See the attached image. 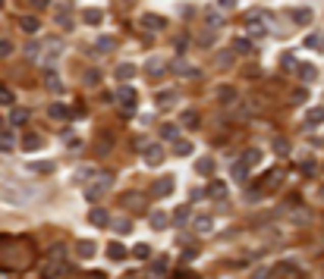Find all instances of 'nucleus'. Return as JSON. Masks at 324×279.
Returning a JSON list of instances; mask_svg holds the SVG:
<instances>
[{"label":"nucleus","instance_id":"28","mask_svg":"<svg viewBox=\"0 0 324 279\" xmlns=\"http://www.w3.org/2000/svg\"><path fill=\"white\" fill-rule=\"evenodd\" d=\"M167 226V213L164 210H154L151 213V229H164Z\"/></svg>","mask_w":324,"mask_h":279},{"label":"nucleus","instance_id":"33","mask_svg":"<svg viewBox=\"0 0 324 279\" xmlns=\"http://www.w3.org/2000/svg\"><path fill=\"white\" fill-rule=\"evenodd\" d=\"M16 147V138L10 132H0V151H13Z\"/></svg>","mask_w":324,"mask_h":279},{"label":"nucleus","instance_id":"6","mask_svg":"<svg viewBox=\"0 0 324 279\" xmlns=\"http://www.w3.org/2000/svg\"><path fill=\"white\" fill-rule=\"evenodd\" d=\"M246 32H249V35H267V25H264V19H261L258 13L246 16Z\"/></svg>","mask_w":324,"mask_h":279},{"label":"nucleus","instance_id":"18","mask_svg":"<svg viewBox=\"0 0 324 279\" xmlns=\"http://www.w3.org/2000/svg\"><path fill=\"white\" fill-rule=\"evenodd\" d=\"M19 25H22V32H38L41 28V19H38V16H22Z\"/></svg>","mask_w":324,"mask_h":279},{"label":"nucleus","instance_id":"34","mask_svg":"<svg viewBox=\"0 0 324 279\" xmlns=\"http://www.w3.org/2000/svg\"><path fill=\"white\" fill-rule=\"evenodd\" d=\"M233 60H236V53H233V50H218V63L221 66H233Z\"/></svg>","mask_w":324,"mask_h":279},{"label":"nucleus","instance_id":"14","mask_svg":"<svg viewBox=\"0 0 324 279\" xmlns=\"http://www.w3.org/2000/svg\"><path fill=\"white\" fill-rule=\"evenodd\" d=\"M44 85L50 88V91H63V82H60V76H57V72H53V69H44Z\"/></svg>","mask_w":324,"mask_h":279},{"label":"nucleus","instance_id":"17","mask_svg":"<svg viewBox=\"0 0 324 279\" xmlns=\"http://www.w3.org/2000/svg\"><path fill=\"white\" fill-rule=\"evenodd\" d=\"M132 76H136V66H132V63H120V66H117V79H120V82H129Z\"/></svg>","mask_w":324,"mask_h":279},{"label":"nucleus","instance_id":"10","mask_svg":"<svg viewBox=\"0 0 324 279\" xmlns=\"http://www.w3.org/2000/svg\"><path fill=\"white\" fill-rule=\"evenodd\" d=\"M107 216H111V213H107L104 207H92V213H88V220H92V223H95L98 229H104V226H111V220H107Z\"/></svg>","mask_w":324,"mask_h":279},{"label":"nucleus","instance_id":"57","mask_svg":"<svg viewBox=\"0 0 324 279\" xmlns=\"http://www.w3.org/2000/svg\"><path fill=\"white\" fill-rule=\"evenodd\" d=\"M50 0H32V7H47Z\"/></svg>","mask_w":324,"mask_h":279},{"label":"nucleus","instance_id":"41","mask_svg":"<svg viewBox=\"0 0 324 279\" xmlns=\"http://www.w3.org/2000/svg\"><path fill=\"white\" fill-rule=\"evenodd\" d=\"M32 170L35 173H53V163L50 160H41V163H32Z\"/></svg>","mask_w":324,"mask_h":279},{"label":"nucleus","instance_id":"21","mask_svg":"<svg viewBox=\"0 0 324 279\" xmlns=\"http://www.w3.org/2000/svg\"><path fill=\"white\" fill-rule=\"evenodd\" d=\"M246 166H255L258 160H261V151H258V147H249V151H242V157H239Z\"/></svg>","mask_w":324,"mask_h":279},{"label":"nucleus","instance_id":"44","mask_svg":"<svg viewBox=\"0 0 324 279\" xmlns=\"http://www.w3.org/2000/svg\"><path fill=\"white\" fill-rule=\"evenodd\" d=\"M271 273H274L271 267H258L255 273H252V279H271Z\"/></svg>","mask_w":324,"mask_h":279},{"label":"nucleus","instance_id":"27","mask_svg":"<svg viewBox=\"0 0 324 279\" xmlns=\"http://www.w3.org/2000/svg\"><path fill=\"white\" fill-rule=\"evenodd\" d=\"M173 69L179 72V76H186V79H199V69H195V66H186V63H176Z\"/></svg>","mask_w":324,"mask_h":279},{"label":"nucleus","instance_id":"36","mask_svg":"<svg viewBox=\"0 0 324 279\" xmlns=\"http://www.w3.org/2000/svg\"><path fill=\"white\" fill-rule=\"evenodd\" d=\"M176 132H179V129H176L173 122H164V126H160V138H164V141H167V138H176Z\"/></svg>","mask_w":324,"mask_h":279},{"label":"nucleus","instance_id":"8","mask_svg":"<svg viewBox=\"0 0 324 279\" xmlns=\"http://www.w3.org/2000/svg\"><path fill=\"white\" fill-rule=\"evenodd\" d=\"M170 192H173V179H170V176H167V179H157V182L151 185V195H154V198H167Z\"/></svg>","mask_w":324,"mask_h":279},{"label":"nucleus","instance_id":"3","mask_svg":"<svg viewBox=\"0 0 324 279\" xmlns=\"http://www.w3.org/2000/svg\"><path fill=\"white\" fill-rule=\"evenodd\" d=\"M117 104L126 110V113H132V110H136V104H139L136 88H129V85H120V88H117Z\"/></svg>","mask_w":324,"mask_h":279},{"label":"nucleus","instance_id":"56","mask_svg":"<svg viewBox=\"0 0 324 279\" xmlns=\"http://www.w3.org/2000/svg\"><path fill=\"white\" fill-rule=\"evenodd\" d=\"M205 198V189H192V201H202Z\"/></svg>","mask_w":324,"mask_h":279},{"label":"nucleus","instance_id":"13","mask_svg":"<svg viewBox=\"0 0 324 279\" xmlns=\"http://www.w3.org/2000/svg\"><path fill=\"white\" fill-rule=\"evenodd\" d=\"M47 113H50V119L63 122V119H69V107H66V104H50V107H47Z\"/></svg>","mask_w":324,"mask_h":279},{"label":"nucleus","instance_id":"32","mask_svg":"<svg viewBox=\"0 0 324 279\" xmlns=\"http://www.w3.org/2000/svg\"><path fill=\"white\" fill-rule=\"evenodd\" d=\"M107 50H114V38H98V44H95V53H107Z\"/></svg>","mask_w":324,"mask_h":279},{"label":"nucleus","instance_id":"22","mask_svg":"<svg viewBox=\"0 0 324 279\" xmlns=\"http://www.w3.org/2000/svg\"><path fill=\"white\" fill-rule=\"evenodd\" d=\"M192 226H195V232H211V229H214V220H211V216H195Z\"/></svg>","mask_w":324,"mask_h":279},{"label":"nucleus","instance_id":"7","mask_svg":"<svg viewBox=\"0 0 324 279\" xmlns=\"http://www.w3.org/2000/svg\"><path fill=\"white\" fill-rule=\"evenodd\" d=\"M280 182H283V170H271V173H267V176L258 182V189H261V192H264V189L271 192V189H277Z\"/></svg>","mask_w":324,"mask_h":279},{"label":"nucleus","instance_id":"54","mask_svg":"<svg viewBox=\"0 0 324 279\" xmlns=\"http://www.w3.org/2000/svg\"><path fill=\"white\" fill-rule=\"evenodd\" d=\"M63 141H66V144H69V147H79V144H82V141H79V138H76V135H66V138H63Z\"/></svg>","mask_w":324,"mask_h":279},{"label":"nucleus","instance_id":"49","mask_svg":"<svg viewBox=\"0 0 324 279\" xmlns=\"http://www.w3.org/2000/svg\"><path fill=\"white\" fill-rule=\"evenodd\" d=\"M274 151H277V154H290V144H286L283 138H277V141H274Z\"/></svg>","mask_w":324,"mask_h":279},{"label":"nucleus","instance_id":"58","mask_svg":"<svg viewBox=\"0 0 324 279\" xmlns=\"http://www.w3.org/2000/svg\"><path fill=\"white\" fill-rule=\"evenodd\" d=\"M173 279H195V276H192V273H176Z\"/></svg>","mask_w":324,"mask_h":279},{"label":"nucleus","instance_id":"50","mask_svg":"<svg viewBox=\"0 0 324 279\" xmlns=\"http://www.w3.org/2000/svg\"><path fill=\"white\" fill-rule=\"evenodd\" d=\"M305 47H321V35H309V38H305Z\"/></svg>","mask_w":324,"mask_h":279},{"label":"nucleus","instance_id":"47","mask_svg":"<svg viewBox=\"0 0 324 279\" xmlns=\"http://www.w3.org/2000/svg\"><path fill=\"white\" fill-rule=\"evenodd\" d=\"M176 154H179V157L192 154V144H189V141H179V144H176Z\"/></svg>","mask_w":324,"mask_h":279},{"label":"nucleus","instance_id":"46","mask_svg":"<svg viewBox=\"0 0 324 279\" xmlns=\"http://www.w3.org/2000/svg\"><path fill=\"white\" fill-rule=\"evenodd\" d=\"M10 53H13V41L0 38V57H10Z\"/></svg>","mask_w":324,"mask_h":279},{"label":"nucleus","instance_id":"30","mask_svg":"<svg viewBox=\"0 0 324 279\" xmlns=\"http://www.w3.org/2000/svg\"><path fill=\"white\" fill-rule=\"evenodd\" d=\"M233 53H252V41L249 38H236L233 41Z\"/></svg>","mask_w":324,"mask_h":279},{"label":"nucleus","instance_id":"19","mask_svg":"<svg viewBox=\"0 0 324 279\" xmlns=\"http://www.w3.org/2000/svg\"><path fill=\"white\" fill-rule=\"evenodd\" d=\"M76 251H79V257H95L98 254V248H95V241H79V245H76Z\"/></svg>","mask_w":324,"mask_h":279},{"label":"nucleus","instance_id":"4","mask_svg":"<svg viewBox=\"0 0 324 279\" xmlns=\"http://www.w3.org/2000/svg\"><path fill=\"white\" fill-rule=\"evenodd\" d=\"M142 157H145L148 166H157L160 160H164V147H160V144H145V147H142Z\"/></svg>","mask_w":324,"mask_h":279},{"label":"nucleus","instance_id":"48","mask_svg":"<svg viewBox=\"0 0 324 279\" xmlns=\"http://www.w3.org/2000/svg\"><path fill=\"white\" fill-rule=\"evenodd\" d=\"M16 98H13V91H7L4 85H0V104H13Z\"/></svg>","mask_w":324,"mask_h":279},{"label":"nucleus","instance_id":"37","mask_svg":"<svg viewBox=\"0 0 324 279\" xmlns=\"http://www.w3.org/2000/svg\"><path fill=\"white\" fill-rule=\"evenodd\" d=\"M205 22H208V28H221V25H224V16H221V13H208Z\"/></svg>","mask_w":324,"mask_h":279},{"label":"nucleus","instance_id":"53","mask_svg":"<svg viewBox=\"0 0 324 279\" xmlns=\"http://www.w3.org/2000/svg\"><path fill=\"white\" fill-rule=\"evenodd\" d=\"M195 257H199V248H186L183 251V260H195Z\"/></svg>","mask_w":324,"mask_h":279},{"label":"nucleus","instance_id":"2","mask_svg":"<svg viewBox=\"0 0 324 279\" xmlns=\"http://www.w3.org/2000/svg\"><path fill=\"white\" fill-rule=\"evenodd\" d=\"M60 53H63V41H57V38H47V41H41V53H38V63L41 66H53L60 60Z\"/></svg>","mask_w":324,"mask_h":279},{"label":"nucleus","instance_id":"38","mask_svg":"<svg viewBox=\"0 0 324 279\" xmlns=\"http://www.w3.org/2000/svg\"><path fill=\"white\" fill-rule=\"evenodd\" d=\"M151 273H154V276H164V273H167V257H157L154 267H151Z\"/></svg>","mask_w":324,"mask_h":279},{"label":"nucleus","instance_id":"42","mask_svg":"<svg viewBox=\"0 0 324 279\" xmlns=\"http://www.w3.org/2000/svg\"><path fill=\"white\" fill-rule=\"evenodd\" d=\"M183 126H199V113H192V110H186V113H183Z\"/></svg>","mask_w":324,"mask_h":279},{"label":"nucleus","instance_id":"16","mask_svg":"<svg viewBox=\"0 0 324 279\" xmlns=\"http://www.w3.org/2000/svg\"><path fill=\"white\" fill-rule=\"evenodd\" d=\"M82 22H85V25H101V22H104V13H101V10H85V13H82Z\"/></svg>","mask_w":324,"mask_h":279},{"label":"nucleus","instance_id":"61","mask_svg":"<svg viewBox=\"0 0 324 279\" xmlns=\"http://www.w3.org/2000/svg\"><path fill=\"white\" fill-rule=\"evenodd\" d=\"M321 41H324V38H321Z\"/></svg>","mask_w":324,"mask_h":279},{"label":"nucleus","instance_id":"35","mask_svg":"<svg viewBox=\"0 0 324 279\" xmlns=\"http://www.w3.org/2000/svg\"><path fill=\"white\" fill-rule=\"evenodd\" d=\"M114 229H117V235H129V232H132V223H129V220H117Z\"/></svg>","mask_w":324,"mask_h":279},{"label":"nucleus","instance_id":"20","mask_svg":"<svg viewBox=\"0 0 324 279\" xmlns=\"http://www.w3.org/2000/svg\"><path fill=\"white\" fill-rule=\"evenodd\" d=\"M41 144H44V141H41V135H35V132H29V135L22 138V147H25V151H38Z\"/></svg>","mask_w":324,"mask_h":279},{"label":"nucleus","instance_id":"25","mask_svg":"<svg viewBox=\"0 0 324 279\" xmlns=\"http://www.w3.org/2000/svg\"><path fill=\"white\" fill-rule=\"evenodd\" d=\"M208 195H211V198H224V195H227V182L214 179V182H211V189H208Z\"/></svg>","mask_w":324,"mask_h":279},{"label":"nucleus","instance_id":"29","mask_svg":"<svg viewBox=\"0 0 324 279\" xmlns=\"http://www.w3.org/2000/svg\"><path fill=\"white\" fill-rule=\"evenodd\" d=\"M107 257H111V260H123V257H126V248L120 245V241H114V245L107 248Z\"/></svg>","mask_w":324,"mask_h":279},{"label":"nucleus","instance_id":"5","mask_svg":"<svg viewBox=\"0 0 324 279\" xmlns=\"http://www.w3.org/2000/svg\"><path fill=\"white\" fill-rule=\"evenodd\" d=\"M139 22H142V28H148V32H160L167 25V19H160L157 13H145V16H139Z\"/></svg>","mask_w":324,"mask_h":279},{"label":"nucleus","instance_id":"24","mask_svg":"<svg viewBox=\"0 0 324 279\" xmlns=\"http://www.w3.org/2000/svg\"><path fill=\"white\" fill-rule=\"evenodd\" d=\"M233 179H236V182H246V179H249V166H246L242 160L233 163Z\"/></svg>","mask_w":324,"mask_h":279},{"label":"nucleus","instance_id":"60","mask_svg":"<svg viewBox=\"0 0 324 279\" xmlns=\"http://www.w3.org/2000/svg\"><path fill=\"white\" fill-rule=\"evenodd\" d=\"M0 7H4V0H0Z\"/></svg>","mask_w":324,"mask_h":279},{"label":"nucleus","instance_id":"26","mask_svg":"<svg viewBox=\"0 0 324 279\" xmlns=\"http://www.w3.org/2000/svg\"><path fill=\"white\" fill-rule=\"evenodd\" d=\"M195 170H199L202 176H211V173H214V160H211V157H202L199 163H195Z\"/></svg>","mask_w":324,"mask_h":279},{"label":"nucleus","instance_id":"52","mask_svg":"<svg viewBox=\"0 0 324 279\" xmlns=\"http://www.w3.org/2000/svg\"><path fill=\"white\" fill-rule=\"evenodd\" d=\"M148 72H151V76H160V60H151L148 63Z\"/></svg>","mask_w":324,"mask_h":279},{"label":"nucleus","instance_id":"45","mask_svg":"<svg viewBox=\"0 0 324 279\" xmlns=\"http://www.w3.org/2000/svg\"><path fill=\"white\" fill-rule=\"evenodd\" d=\"M280 273H283V279H299V270H296V267H290V264H283V270H280Z\"/></svg>","mask_w":324,"mask_h":279},{"label":"nucleus","instance_id":"59","mask_svg":"<svg viewBox=\"0 0 324 279\" xmlns=\"http://www.w3.org/2000/svg\"><path fill=\"white\" fill-rule=\"evenodd\" d=\"M321 198H324V189H321Z\"/></svg>","mask_w":324,"mask_h":279},{"label":"nucleus","instance_id":"39","mask_svg":"<svg viewBox=\"0 0 324 279\" xmlns=\"http://www.w3.org/2000/svg\"><path fill=\"white\" fill-rule=\"evenodd\" d=\"M280 63H283V69H286V72H293V69L299 66V63H296V57H293V53H283V57H280Z\"/></svg>","mask_w":324,"mask_h":279},{"label":"nucleus","instance_id":"11","mask_svg":"<svg viewBox=\"0 0 324 279\" xmlns=\"http://www.w3.org/2000/svg\"><path fill=\"white\" fill-rule=\"evenodd\" d=\"M296 72H299L302 82H315V79H318V66H312V63H299Z\"/></svg>","mask_w":324,"mask_h":279},{"label":"nucleus","instance_id":"15","mask_svg":"<svg viewBox=\"0 0 324 279\" xmlns=\"http://www.w3.org/2000/svg\"><path fill=\"white\" fill-rule=\"evenodd\" d=\"M218 101L221 104H233V101H236V88H233V85H221L218 88Z\"/></svg>","mask_w":324,"mask_h":279},{"label":"nucleus","instance_id":"1","mask_svg":"<svg viewBox=\"0 0 324 279\" xmlns=\"http://www.w3.org/2000/svg\"><path fill=\"white\" fill-rule=\"evenodd\" d=\"M111 189H114V176H111V173H98V176H92V182H88L85 198H88V201H98L101 195H107Z\"/></svg>","mask_w":324,"mask_h":279},{"label":"nucleus","instance_id":"31","mask_svg":"<svg viewBox=\"0 0 324 279\" xmlns=\"http://www.w3.org/2000/svg\"><path fill=\"white\" fill-rule=\"evenodd\" d=\"M173 104H176L173 91H160V95H157V107H173Z\"/></svg>","mask_w":324,"mask_h":279},{"label":"nucleus","instance_id":"12","mask_svg":"<svg viewBox=\"0 0 324 279\" xmlns=\"http://www.w3.org/2000/svg\"><path fill=\"white\" fill-rule=\"evenodd\" d=\"M324 122V107H312L309 110V116H305V129H315Z\"/></svg>","mask_w":324,"mask_h":279},{"label":"nucleus","instance_id":"51","mask_svg":"<svg viewBox=\"0 0 324 279\" xmlns=\"http://www.w3.org/2000/svg\"><path fill=\"white\" fill-rule=\"evenodd\" d=\"M305 98H309V91H302V88H299L296 95H293V104H305Z\"/></svg>","mask_w":324,"mask_h":279},{"label":"nucleus","instance_id":"9","mask_svg":"<svg viewBox=\"0 0 324 279\" xmlns=\"http://www.w3.org/2000/svg\"><path fill=\"white\" fill-rule=\"evenodd\" d=\"M312 16H315V13H312L309 7H299V10L290 13V19H293V25H309V22H312Z\"/></svg>","mask_w":324,"mask_h":279},{"label":"nucleus","instance_id":"40","mask_svg":"<svg viewBox=\"0 0 324 279\" xmlns=\"http://www.w3.org/2000/svg\"><path fill=\"white\" fill-rule=\"evenodd\" d=\"M132 254H136L139 260H148V257H151V248H148V245H136V248H132Z\"/></svg>","mask_w":324,"mask_h":279},{"label":"nucleus","instance_id":"55","mask_svg":"<svg viewBox=\"0 0 324 279\" xmlns=\"http://www.w3.org/2000/svg\"><path fill=\"white\" fill-rule=\"evenodd\" d=\"M218 7L221 10H230V7H236V0H218Z\"/></svg>","mask_w":324,"mask_h":279},{"label":"nucleus","instance_id":"43","mask_svg":"<svg viewBox=\"0 0 324 279\" xmlns=\"http://www.w3.org/2000/svg\"><path fill=\"white\" fill-rule=\"evenodd\" d=\"M98 82H101V72L98 69H88L85 72V85H98Z\"/></svg>","mask_w":324,"mask_h":279},{"label":"nucleus","instance_id":"23","mask_svg":"<svg viewBox=\"0 0 324 279\" xmlns=\"http://www.w3.org/2000/svg\"><path fill=\"white\" fill-rule=\"evenodd\" d=\"M25 119H29V110H22V107H13L10 122H13V126H25Z\"/></svg>","mask_w":324,"mask_h":279}]
</instances>
